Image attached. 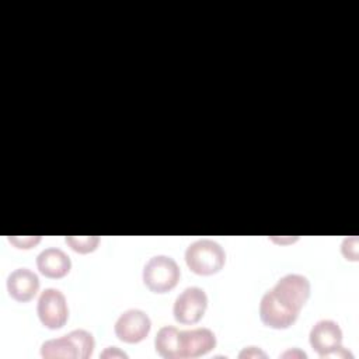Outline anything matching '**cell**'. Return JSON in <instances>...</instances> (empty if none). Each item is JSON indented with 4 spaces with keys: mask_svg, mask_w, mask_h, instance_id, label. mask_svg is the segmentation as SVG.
<instances>
[{
    "mask_svg": "<svg viewBox=\"0 0 359 359\" xmlns=\"http://www.w3.org/2000/svg\"><path fill=\"white\" fill-rule=\"evenodd\" d=\"M181 278L177 261L168 255H154L143 266L142 279L153 293H167L172 290Z\"/></svg>",
    "mask_w": 359,
    "mask_h": 359,
    "instance_id": "277c9868",
    "label": "cell"
},
{
    "mask_svg": "<svg viewBox=\"0 0 359 359\" xmlns=\"http://www.w3.org/2000/svg\"><path fill=\"white\" fill-rule=\"evenodd\" d=\"M100 358H104V359H128V353H125L123 351H121L119 348L116 346H108L105 348L101 353H100Z\"/></svg>",
    "mask_w": 359,
    "mask_h": 359,
    "instance_id": "2e32d148",
    "label": "cell"
},
{
    "mask_svg": "<svg viewBox=\"0 0 359 359\" xmlns=\"http://www.w3.org/2000/svg\"><path fill=\"white\" fill-rule=\"evenodd\" d=\"M268 355L259 349L258 346H245L240 353H238V358L240 359H244V358H266Z\"/></svg>",
    "mask_w": 359,
    "mask_h": 359,
    "instance_id": "e0dca14e",
    "label": "cell"
},
{
    "mask_svg": "<svg viewBox=\"0 0 359 359\" xmlns=\"http://www.w3.org/2000/svg\"><path fill=\"white\" fill-rule=\"evenodd\" d=\"M268 292L286 311L299 317L300 310L310 297L311 285L304 275L287 273L282 276Z\"/></svg>",
    "mask_w": 359,
    "mask_h": 359,
    "instance_id": "3957f363",
    "label": "cell"
},
{
    "mask_svg": "<svg viewBox=\"0 0 359 359\" xmlns=\"http://www.w3.org/2000/svg\"><path fill=\"white\" fill-rule=\"evenodd\" d=\"M7 292L8 294L21 303L29 302L35 297L39 290V278L29 268H17L7 276Z\"/></svg>",
    "mask_w": 359,
    "mask_h": 359,
    "instance_id": "30bf717a",
    "label": "cell"
},
{
    "mask_svg": "<svg viewBox=\"0 0 359 359\" xmlns=\"http://www.w3.org/2000/svg\"><path fill=\"white\" fill-rule=\"evenodd\" d=\"M36 268L46 278L60 279L70 272L72 259L63 250L49 247L36 255Z\"/></svg>",
    "mask_w": 359,
    "mask_h": 359,
    "instance_id": "8fae6325",
    "label": "cell"
},
{
    "mask_svg": "<svg viewBox=\"0 0 359 359\" xmlns=\"http://www.w3.org/2000/svg\"><path fill=\"white\" fill-rule=\"evenodd\" d=\"M65 243L79 254H88L97 250L100 244L98 236H66Z\"/></svg>",
    "mask_w": 359,
    "mask_h": 359,
    "instance_id": "4fadbf2b",
    "label": "cell"
},
{
    "mask_svg": "<svg viewBox=\"0 0 359 359\" xmlns=\"http://www.w3.org/2000/svg\"><path fill=\"white\" fill-rule=\"evenodd\" d=\"M185 262L194 273L210 276L223 269L226 264V252L217 241L199 238L187 247Z\"/></svg>",
    "mask_w": 359,
    "mask_h": 359,
    "instance_id": "7a4b0ae2",
    "label": "cell"
},
{
    "mask_svg": "<svg viewBox=\"0 0 359 359\" xmlns=\"http://www.w3.org/2000/svg\"><path fill=\"white\" fill-rule=\"evenodd\" d=\"M95 341L87 330H73L69 334L48 339L41 345L43 359H87L93 355Z\"/></svg>",
    "mask_w": 359,
    "mask_h": 359,
    "instance_id": "6da1fadb",
    "label": "cell"
},
{
    "mask_svg": "<svg viewBox=\"0 0 359 359\" xmlns=\"http://www.w3.org/2000/svg\"><path fill=\"white\" fill-rule=\"evenodd\" d=\"M36 314L43 327L49 330L62 328L69 320V306L63 292L56 287L42 290L36 303Z\"/></svg>",
    "mask_w": 359,
    "mask_h": 359,
    "instance_id": "5b68a950",
    "label": "cell"
},
{
    "mask_svg": "<svg viewBox=\"0 0 359 359\" xmlns=\"http://www.w3.org/2000/svg\"><path fill=\"white\" fill-rule=\"evenodd\" d=\"M358 244H359V240L356 236L344 238V241L341 244V252L345 257V259L358 261V251H359Z\"/></svg>",
    "mask_w": 359,
    "mask_h": 359,
    "instance_id": "5bb4252c",
    "label": "cell"
},
{
    "mask_svg": "<svg viewBox=\"0 0 359 359\" xmlns=\"http://www.w3.org/2000/svg\"><path fill=\"white\" fill-rule=\"evenodd\" d=\"M309 342L320 358L342 346V330L334 320H318L310 330Z\"/></svg>",
    "mask_w": 359,
    "mask_h": 359,
    "instance_id": "ba28073f",
    "label": "cell"
},
{
    "mask_svg": "<svg viewBox=\"0 0 359 359\" xmlns=\"http://www.w3.org/2000/svg\"><path fill=\"white\" fill-rule=\"evenodd\" d=\"M8 241L17 247V248H24V250H29L32 247H35L39 241L41 237L39 236H27V237H20V236H10Z\"/></svg>",
    "mask_w": 359,
    "mask_h": 359,
    "instance_id": "9a60e30c",
    "label": "cell"
},
{
    "mask_svg": "<svg viewBox=\"0 0 359 359\" xmlns=\"http://www.w3.org/2000/svg\"><path fill=\"white\" fill-rule=\"evenodd\" d=\"M279 356H280V358H307V355H306L303 351L297 349V348H294V349H287V351H285L283 353H280Z\"/></svg>",
    "mask_w": 359,
    "mask_h": 359,
    "instance_id": "ac0fdd59",
    "label": "cell"
},
{
    "mask_svg": "<svg viewBox=\"0 0 359 359\" xmlns=\"http://www.w3.org/2000/svg\"><path fill=\"white\" fill-rule=\"evenodd\" d=\"M216 346V335L212 330L201 327L180 331V359L206 355Z\"/></svg>",
    "mask_w": 359,
    "mask_h": 359,
    "instance_id": "9c48e42d",
    "label": "cell"
},
{
    "mask_svg": "<svg viewBox=\"0 0 359 359\" xmlns=\"http://www.w3.org/2000/svg\"><path fill=\"white\" fill-rule=\"evenodd\" d=\"M151 330L150 317L140 309H129L119 314L114 331L118 339L126 344L142 342Z\"/></svg>",
    "mask_w": 359,
    "mask_h": 359,
    "instance_id": "52a82bcc",
    "label": "cell"
},
{
    "mask_svg": "<svg viewBox=\"0 0 359 359\" xmlns=\"http://www.w3.org/2000/svg\"><path fill=\"white\" fill-rule=\"evenodd\" d=\"M208 309V294L202 287L188 286L175 299L174 318L181 324H196Z\"/></svg>",
    "mask_w": 359,
    "mask_h": 359,
    "instance_id": "8992f818",
    "label": "cell"
},
{
    "mask_svg": "<svg viewBox=\"0 0 359 359\" xmlns=\"http://www.w3.org/2000/svg\"><path fill=\"white\" fill-rule=\"evenodd\" d=\"M154 348L164 359H180V330L174 325H163L156 334Z\"/></svg>",
    "mask_w": 359,
    "mask_h": 359,
    "instance_id": "7c38bea8",
    "label": "cell"
}]
</instances>
